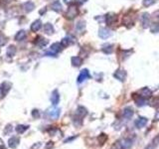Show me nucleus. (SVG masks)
<instances>
[{"mask_svg":"<svg viewBox=\"0 0 159 149\" xmlns=\"http://www.w3.org/2000/svg\"><path fill=\"white\" fill-rule=\"evenodd\" d=\"M150 30H151L152 33H158L159 32V24L158 23H154L151 26Z\"/></svg>","mask_w":159,"mask_h":149,"instance_id":"obj_33","label":"nucleus"},{"mask_svg":"<svg viewBox=\"0 0 159 149\" xmlns=\"http://www.w3.org/2000/svg\"><path fill=\"white\" fill-rule=\"evenodd\" d=\"M111 35H113L111 31L109 30L107 28H100V30H98V36H100V38H102V39H107V38H109Z\"/></svg>","mask_w":159,"mask_h":149,"instance_id":"obj_6","label":"nucleus"},{"mask_svg":"<svg viewBox=\"0 0 159 149\" xmlns=\"http://www.w3.org/2000/svg\"><path fill=\"white\" fill-rule=\"evenodd\" d=\"M146 149H153V144H151V145H149V146H147Z\"/></svg>","mask_w":159,"mask_h":149,"instance_id":"obj_40","label":"nucleus"},{"mask_svg":"<svg viewBox=\"0 0 159 149\" xmlns=\"http://www.w3.org/2000/svg\"><path fill=\"white\" fill-rule=\"evenodd\" d=\"M15 54H16V47L14 45H11L7 48V56L9 57H14Z\"/></svg>","mask_w":159,"mask_h":149,"instance_id":"obj_28","label":"nucleus"},{"mask_svg":"<svg viewBox=\"0 0 159 149\" xmlns=\"http://www.w3.org/2000/svg\"><path fill=\"white\" fill-rule=\"evenodd\" d=\"M113 77L118 80L119 82H124L125 79H126V72L122 69H118L115 71V73L113 74Z\"/></svg>","mask_w":159,"mask_h":149,"instance_id":"obj_3","label":"nucleus"},{"mask_svg":"<svg viewBox=\"0 0 159 149\" xmlns=\"http://www.w3.org/2000/svg\"><path fill=\"white\" fill-rule=\"evenodd\" d=\"M11 132H12V126H11V124H7L5 129H4V134L8 135V134H10Z\"/></svg>","mask_w":159,"mask_h":149,"instance_id":"obj_34","label":"nucleus"},{"mask_svg":"<svg viewBox=\"0 0 159 149\" xmlns=\"http://www.w3.org/2000/svg\"><path fill=\"white\" fill-rule=\"evenodd\" d=\"M60 113H61V109L58 107H54L52 109L49 110V116L54 119H57L60 116Z\"/></svg>","mask_w":159,"mask_h":149,"instance_id":"obj_16","label":"nucleus"},{"mask_svg":"<svg viewBox=\"0 0 159 149\" xmlns=\"http://www.w3.org/2000/svg\"><path fill=\"white\" fill-rule=\"evenodd\" d=\"M50 99H51V103H52L53 105H57L58 103H59V101H60V96H59V92H58L57 90H55V91L52 92Z\"/></svg>","mask_w":159,"mask_h":149,"instance_id":"obj_10","label":"nucleus"},{"mask_svg":"<svg viewBox=\"0 0 159 149\" xmlns=\"http://www.w3.org/2000/svg\"><path fill=\"white\" fill-rule=\"evenodd\" d=\"M2 96V94H1V89H0V98Z\"/></svg>","mask_w":159,"mask_h":149,"instance_id":"obj_41","label":"nucleus"},{"mask_svg":"<svg viewBox=\"0 0 159 149\" xmlns=\"http://www.w3.org/2000/svg\"><path fill=\"white\" fill-rule=\"evenodd\" d=\"M19 142H20L19 137L13 136V137H11V138L8 140V146H9L10 148H12V149H15V148H16L17 146H18Z\"/></svg>","mask_w":159,"mask_h":149,"instance_id":"obj_12","label":"nucleus"},{"mask_svg":"<svg viewBox=\"0 0 159 149\" xmlns=\"http://www.w3.org/2000/svg\"><path fill=\"white\" fill-rule=\"evenodd\" d=\"M85 27H86V23H85V21H79L76 25V29H77L78 31H83L85 29Z\"/></svg>","mask_w":159,"mask_h":149,"instance_id":"obj_29","label":"nucleus"},{"mask_svg":"<svg viewBox=\"0 0 159 149\" xmlns=\"http://www.w3.org/2000/svg\"><path fill=\"white\" fill-rule=\"evenodd\" d=\"M44 32L48 35H52L54 33V27L51 23H47L44 25Z\"/></svg>","mask_w":159,"mask_h":149,"instance_id":"obj_25","label":"nucleus"},{"mask_svg":"<svg viewBox=\"0 0 159 149\" xmlns=\"http://www.w3.org/2000/svg\"><path fill=\"white\" fill-rule=\"evenodd\" d=\"M155 19H156V20H159V11H158V12L155 13Z\"/></svg>","mask_w":159,"mask_h":149,"instance_id":"obj_38","label":"nucleus"},{"mask_svg":"<svg viewBox=\"0 0 159 149\" xmlns=\"http://www.w3.org/2000/svg\"><path fill=\"white\" fill-rule=\"evenodd\" d=\"M34 44L37 47H39V48H44V47L48 44V40L45 39L43 37H41V36H39V37L36 38V40L34 41Z\"/></svg>","mask_w":159,"mask_h":149,"instance_id":"obj_7","label":"nucleus"},{"mask_svg":"<svg viewBox=\"0 0 159 149\" xmlns=\"http://www.w3.org/2000/svg\"><path fill=\"white\" fill-rule=\"evenodd\" d=\"M22 8H23V10L25 11L26 13H30L31 11L34 10L35 4L33 3L32 1H27V2H25V3L22 4Z\"/></svg>","mask_w":159,"mask_h":149,"instance_id":"obj_9","label":"nucleus"},{"mask_svg":"<svg viewBox=\"0 0 159 149\" xmlns=\"http://www.w3.org/2000/svg\"><path fill=\"white\" fill-rule=\"evenodd\" d=\"M51 9H52L53 11H55V12H58L60 13L62 11V4L61 2L59 1V0H56V1H54L52 4H51Z\"/></svg>","mask_w":159,"mask_h":149,"instance_id":"obj_15","label":"nucleus"},{"mask_svg":"<svg viewBox=\"0 0 159 149\" xmlns=\"http://www.w3.org/2000/svg\"><path fill=\"white\" fill-rule=\"evenodd\" d=\"M72 1H73V0H64V2H65L66 4H70Z\"/></svg>","mask_w":159,"mask_h":149,"instance_id":"obj_39","label":"nucleus"},{"mask_svg":"<svg viewBox=\"0 0 159 149\" xmlns=\"http://www.w3.org/2000/svg\"><path fill=\"white\" fill-rule=\"evenodd\" d=\"M131 145H132V139L124 137V138H120L115 141L111 149H129Z\"/></svg>","mask_w":159,"mask_h":149,"instance_id":"obj_1","label":"nucleus"},{"mask_svg":"<svg viewBox=\"0 0 159 149\" xmlns=\"http://www.w3.org/2000/svg\"><path fill=\"white\" fill-rule=\"evenodd\" d=\"M26 36H27V34H26V31H24V30H20L19 32H18L16 35H15V40L16 41H23L24 39L26 38Z\"/></svg>","mask_w":159,"mask_h":149,"instance_id":"obj_23","label":"nucleus"},{"mask_svg":"<svg viewBox=\"0 0 159 149\" xmlns=\"http://www.w3.org/2000/svg\"><path fill=\"white\" fill-rule=\"evenodd\" d=\"M72 61V65H73L74 67H80L81 65H82L83 63V60L81 57H78V56H76V57H73L71 59Z\"/></svg>","mask_w":159,"mask_h":149,"instance_id":"obj_24","label":"nucleus"},{"mask_svg":"<svg viewBox=\"0 0 159 149\" xmlns=\"http://www.w3.org/2000/svg\"><path fill=\"white\" fill-rule=\"evenodd\" d=\"M102 51L104 52L106 54H111L113 52V46L111 44H106L102 46Z\"/></svg>","mask_w":159,"mask_h":149,"instance_id":"obj_27","label":"nucleus"},{"mask_svg":"<svg viewBox=\"0 0 159 149\" xmlns=\"http://www.w3.org/2000/svg\"><path fill=\"white\" fill-rule=\"evenodd\" d=\"M140 20H141V24H142L143 28H148V26L150 25V15H149L147 12L143 13L141 15Z\"/></svg>","mask_w":159,"mask_h":149,"instance_id":"obj_4","label":"nucleus"},{"mask_svg":"<svg viewBox=\"0 0 159 149\" xmlns=\"http://www.w3.org/2000/svg\"><path fill=\"white\" fill-rule=\"evenodd\" d=\"M89 78V72L87 69L82 70L79 74V77H78V83H81L85 82V81L88 80Z\"/></svg>","mask_w":159,"mask_h":149,"instance_id":"obj_5","label":"nucleus"},{"mask_svg":"<svg viewBox=\"0 0 159 149\" xmlns=\"http://www.w3.org/2000/svg\"><path fill=\"white\" fill-rule=\"evenodd\" d=\"M78 14H79V9H78L77 5H75V4H73V5H70L68 8V10H67L66 14H65V16H66L67 19H74V18H76L78 16Z\"/></svg>","mask_w":159,"mask_h":149,"instance_id":"obj_2","label":"nucleus"},{"mask_svg":"<svg viewBox=\"0 0 159 149\" xmlns=\"http://www.w3.org/2000/svg\"><path fill=\"white\" fill-rule=\"evenodd\" d=\"M133 109L131 107H125L124 110H122V116H124L125 118H131L133 116Z\"/></svg>","mask_w":159,"mask_h":149,"instance_id":"obj_21","label":"nucleus"},{"mask_svg":"<svg viewBox=\"0 0 159 149\" xmlns=\"http://www.w3.org/2000/svg\"><path fill=\"white\" fill-rule=\"evenodd\" d=\"M41 27H42V21L41 20H36L31 25V30L33 32H37V31H39L41 29Z\"/></svg>","mask_w":159,"mask_h":149,"instance_id":"obj_18","label":"nucleus"},{"mask_svg":"<svg viewBox=\"0 0 159 149\" xmlns=\"http://www.w3.org/2000/svg\"><path fill=\"white\" fill-rule=\"evenodd\" d=\"M157 0H143V5L145 7H148V6H151L153 5L154 3H156Z\"/></svg>","mask_w":159,"mask_h":149,"instance_id":"obj_32","label":"nucleus"},{"mask_svg":"<svg viewBox=\"0 0 159 149\" xmlns=\"http://www.w3.org/2000/svg\"><path fill=\"white\" fill-rule=\"evenodd\" d=\"M146 124H147V118L146 117H143V116L138 117V118L136 119V121H135V126L137 128L144 127Z\"/></svg>","mask_w":159,"mask_h":149,"instance_id":"obj_13","label":"nucleus"},{"mask_svg":"<svg viewBox=\"0 0 159 149\" xmlns=\"http://www.w3.org/2000/svg\"><path fill=\"white\" fill-rule=\"evenodd\" d=\"M0 89H1V94H2V96H5L6 94H7L8 92H9V91L11 90V83H8V82L2 83L1 87H0Z\"/></svg>","mask_w":159,"mask_h":149,"instance_id":"obj_8","label":"nucleus"},{"mask_svg":"<svg viewBox=\"0 0 159 149\" xmlns=\"http://www.w3.org/2000/svg\"><path fill=\"white\" fill-rule=\"evenodd\" d=\"M53 146H54V142L50 141V142H48V143L46 144V147H45V149H51Z\"/></svg>","mask_w":159,"mask_h":149,"instance_id":"obj_36","label":"nucleus"},{"mask_svg":"<svg viewBox=\"0 0 159 149\" xmlns=\"http://www.w3.org/2000/svg\"><path fill=\"white\" fill-rule=\"evenodd\" d=\"M132 98H133L134 101H135V103L138 105V107H142V105H144L145 103H146V100H145L144 98H142L141 96H138V94H133Z\"/></svg>","mask_w":159,"mask_h":149,"instance_id":"obj_11","label":"nucleus"},{"mask_svg":"<svg viewBox=\"0 0 159 149\" xmlns=\"http://www.w3.org/2000/svg\"><path fill=\"white\" fill-rule=\"evenodd\" d=\"M88 114V110L87 108H85L84 107H79L76 110V116L80 117V118H83Z\"/></svg>","mask_w":159,"mask_h":149,"instance_id":"obj_14","label":"nucleus"},{"mask_svg":"<svg viewBox=\"0 0 159 149\" xmlns=\"http://www.w3.org/2000/svg\"><path fill=\"white\" fill-rule=\"evenodd\" d=\"M74 43H75V38L69 36V37H66L62 40L61 45L63 47H68V46H70V45L74 44Z\"/></svg>","mask_w":159,"mask_h":149,"instance_id":"obj_17","label":"nucleus"},{"mask_svg":"<svg viewBox=\"0 0 159 149\" xmlns=\"http://www.w3.org/2000/svg\"><path fill=\"white\" fill-rule=\"evenodd\" d=\"M139 94H140V96L144 98H150V96H152V92L148 89V87H143L141 91L139 92Z\"/></svg>","mask_w":159,"mask_h":149,"instance_id":"obj_22","label":"nucleus"},{"mask_svg":"<svg viewBox=\"0 0 159 149\" xmlns=\"http://www.w3.org/2000/svg\"><path fill=\"white\" fill-rule=\"evenodd\" d=\"M32 116L34 117V119H38L40 117V111L38 109H33L32 110Z\"/></svg>","mask_w":159,"mask_h":149,"instance_id":"obj_35","label":"nucleus"},{"mask_svg":"<svg viewBox=\"0 0 159 149\" xmlns=\"http://www.w3.org/2000/svg\"><path fill=\"white\" fill-rule=\"evenodd\" d=\"M6 43H7V38H6V36L3 33L0 32V47L4 46Z\"/></svg>","mask_w":159,"mask_h":149,"instance_id":"obj_31","label":"nucleus"},{"mask_svg":"<svg viewBox=\"0 0 159 149\" xmlns=\"http://www.w3.org/2000/svg\"><path fill=\"white\" fill-rule=\"evenodd\" d=\"M98 142H100V144H104V142L107 140L106 134H104V133H102V134H100V136L98 137Z\"/></svg>","mask_w":159,"mask_h":149,"instance_id":"obj_30","label":"nucleus"},{"mask_svg":"<svg viewBox=\"0 0 159 149\" xmlns=\"http://www.w3.org/2000/svg\"><path fill=\"white\" fill-rule=\"evenodd\" d=\"M116 15H115V14H107L106 16V23H107V25H113L115 23V21H116Z\"/></svg>","mask_w":159,"mask_h":149,"instance_id":"obj_20","label":"nucleus"},{"mask_svg":"<svg viewBox=\"0 0 159 149\" xmlns=\"http://www.w3.org/2000/svg\"><path fill=\"white\" fill-rule=\"evenodd\" d=\"M87 0H77V2L78 3H80V4H83V3H85Z\"/></svg>","mask_w":159,"mask_h":149,"instance_id":"obj_37","label":"nucleus"},{"mask_svg":"<svg viewBox=\"0 0 159 149\" xmlns=\"http://www.w3.org/2000/svg\"><path fill=\"white\" fill-rule=\"evenodd\" d=\"M28 128H29V125H22V124H19V125L16 126L15 130H16V132L18 134H22V133L25 132Z\"/></svg>","mask_w":159,"mask_h":149,"instance_id":"obj_26","label":"nucleus"},{"mask_svg":"<svg viewBox=\"0 0 159 149\" xmlns=\"http://www.w3.org/2000/svg\"><path fill=\"white\" fill-rule=\"evenodd\" d=\"M62 49H63V46L61 45V43H54L52 46L50 47V51H52L53 53H55V54L61 52Z\"/></svg>","mask_w":159,"mask_h":149,"instance_id":"obj_19","label":"nucleus"}]
</instances>
